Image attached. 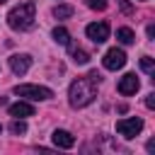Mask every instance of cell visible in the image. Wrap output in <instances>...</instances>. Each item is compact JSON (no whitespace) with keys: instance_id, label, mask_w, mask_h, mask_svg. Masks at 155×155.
I'll use <instances>...</instances> for the list:
<instances>
[{"instance_id":"15","label":"cell","mask_w":155,"mask_h":155,"mask_svg":"<svg viewBox=\"0 0 155 155\" xmlns=\"http://www.w3.org/2000/svg\"><path fill=\"white\" fill-rule=\"evenodd\" d=\"M10 133H15V136H24V133H27V124H24L22 119H15V121L10 124Z\"/></svg>"},{"instance_id":"9","label":"cell","mask_w":155,"mask_h":155,"mask_svg":"<svg viewBox=\"0 0 155 155\" xmlns=\"http://www.w3.org/2000/svg\"><path fill=\"white\" fill-rule=\"evenodd\" d=\"M10 116H15V119L34 116V107H31L29 102H17V104H10Z\"/></svg>"},{"instance_id":"10","label":"cell","mask_w":155,"mask_h":155,"mask_svg":"<svg viewBox=\"0 0 155 155\" xmlns=\"http://www.w3.org/2000/svg\"><path fill=\"white\" fill-rule=\"evenodd\" d=\"M53 145H58V148H73V145H75V138H73L68 131L56 128V131H53Z\"/></svg>"},{"instance_id":"11","label":"cell","mask_w":155,"mask_h":155,"mask_svg":"<svg viewBox=\"0 0 155 155\" xmlns=\"http://www.w3.org/2000/svg\"><path fill=\"white\" fill-rule=\"evenodd\" d=\"M51 34H53V41H56V44H61V46H68V44H70V34H68L65 27H56Z\"/></svg>"},{"instance_id":"2","label":"cell","mask_w":155,"mask_h":155,"mask_svg":"<svg viewBox=\"0 0 155 155\" xmlns=\"http://www.w3.org/2000/svg\"><path fill=\"white\" fill-rule=\"evenodd\" d=\"M34 19H36V5L34 2H19V5H15L7 12V24L12 29H17V31L31 29L34 27Z\"/></svg>"},{"instance_id":"20","label":"cell","mask_w":155,"mask_h":155,"mask_svg":"<svg viewBox=\"0 0 155 155\" xmlns=\"http://www.w3.org/2000/svg\"><path fill=\"white\" fill-rule=\"evenodd\" d=\"M5 104H7V99H5V97H0V107H5Z\"/></svg>"},{"instance_id":"8","label":"cell","mask_w":155,"mask_h":155,"mask_svg":"<svg viewBox=\"0 0 155 155\" xmlns=\"http://www.w3.org/2000/svg\"><path fill=\"white\" fill-rule=\"evenodd\" d=\"M138 87H140V82H138V78H136V73H126L121 80H119V92L121 94H136L138 92Z\"/></svg>"},{"instance_id":"18","label":"cell","mask_w":155,"mask_h":155,"mask_svg":"<svg viewBox=\"0 0 155 155\" xmlns=\"http://www.w3.org/2000/svg\"><path fill=\"white\" fill-rule=\"evenodd\" d=\"M145 107H148V109H155V94H153V92L145 97Z\"/></svg>"},{"instance_id":"12","label":"cell","mask_w":155,"mask_h":155,"mask_svg":"<svg viewBox=\"0 0 155 155\" xmlns=\"http://www.w3.org/2000/svg\"><path fill=\"white\" fill-rule=\"evenodd\" d=\"M116 39H119L121 44H133V41H136V34H133L128 27H119V29H116Z\"/></svg>"},{"instance_id":"6","label":"cell","mask_w":155,"mask_h":155,"mask_svg":"<svg viewBox=\"0 0 155 155\" xmlns=\"http://www.w3.org/2000/svg\"><path fill=\"white\" fill-rule=\"evenodd\" d=\"M102 63H104L107 70H119V68L126 65V53H124L121 48H109V51L104 53Z\"/></svg>"},{"instance_id":"7","label":"cell","mask_w":155,"mask_h":155,"mask_svg":"<svg viewBox=\"0 0 155 155\" xmlns=\"http://www.w3.org/2000/svg\"><path fill=\"white\" fill-rule=\"evenodd\" d=\"M29 65H31V56L29 53H15V56H10V68H12L15 75H24L29 70Z\"/></svg>"},{"instance_id":"13","label":"cell","mask_w":155,"mask_h":155,"mask_svg":"<svg viewBox=\"0 0 155 155\" xmlns=\"http://www.w3.org/2000/svg\"><path fill=\"white\" fill-rule=\"evenodd\" d=\"M53 17L56 19H68V17H73V7L70 5H56L53 7Z\"/></svg>"},{"instance_id":"22","label":"cell","mask_w":155,"mask_h":155,"mask_svg":"<svg viewBox=\"0 0 155 155\" xmlns=\"http://www.w3.org/2000/svg\"><path fill=\"white\" fill-rule=\"evenodd\" d=\"M0 131H2V126H0Z\"/></svg>"},{"instance_id":"21","label":"cell","mask_w":155,"mask_h":155,"mask_svg":"<svg viewBox=\"0 0 155 155\" xmlns=\"http://www.w3.org/2000/svg\"><path fill=\"white\" fill-rule=\"evenodd\" d=\"M2 2H7V0H0V5H2Z\"/></svg>"},{"instance_id":"1","label":"cell","mask_w":155,"mask_h":155,"mask_svg":"<svg viewBox=\"0 0 155 155\" xmlns=\"http://www.w3.org/2000/svg\"><path fill=\"white\" fill-rule=\"evenodd\" d=\"M97 85L99 82H94L90 75H85V78H78L73 85H70V104L75 107V109H80V107H87L94 97H97Z\"/></svg>"},{"instance_id":"4","label":"cell","mask_w":155,"mask_h":155,"mask_svg":"<svg viewBox=\"0 0 155 155\" xmlns=\"http://www.w3.org/2000/svg\"><path fill=\"white\" fill-rule=\"evenodd\" d=\"M116 131L124 136V138H136L140 131H143V121L138 116H131V119H119L116 121Z\"/></svg>"},{"instance_id":"5","label":"cell","mask_w":155,"mask_h":155,"mask_svg":"<svg viewBox=\"0 0 155 155\" xmlns=\"http://www.w3.org/2000/svg\"><path fill=\"white\" fill-rule=\"evenodd\" d=\"M85 34H87V39H92L94 44H104V41L109 39V24H107V22H92V24H87Z\"/></svg>"},{"instance_id":"16","label":"cell","mask_w":155,"mask_h":155,"mask_svg":"<svg viewBox=\"0 0 155 155\" xmlns=\"http://www.w3.org/2000/svg\"><path fill=\"white\" fill-rule=\"evenodd\" d=\"M140 68H143L145 73H155V61H153L150 56H143V58H140Z\"/></svg>"},{"instance_id":"19","label":"cell","mask_w":155,"mask_h":155,"mask_svg":"<svg viewBox=\"0 0 155 155\" xmlns=\"http://www.w3.org/2000/svg\"><path fill=\"white\" fill-rule=\"evenodd\" d=\"M121 10H124V12H126V15H131V10H133V7H131V5H128V2H126V0H124V2H121Z\"/></svg>"},{"instance_id":"14","label":"cell","mask_w":155,"mask_h":155,"mask_svg":"<svg viewBox=\"0 0 155 155\" xmlns=\"http://www.w3.org/2000/svg\"><path fill=\"white\" fill-rule=\"evenodd\" d=\"M70 51H73V61H75V63L85 65V63L90 61V53H87V51H82V48H75V46H70Z\"/></svg>"},{"instance_id":"17","label":"cell","mask_w":155,"mask_h":155,"mask_svg":"<svg viewBox=\"0 0 155 155\" xmlns=\"http://www.w3.org/2000/svg\"><path fill=\"white\" fill-rule=\"evenodd\" d=\"M87 7H92V10H107V0H87Z\"/></svg>"},{"instance_id":"3","label":"cell","mask_w":155,"mask_h":155,"mask_svg":"<svg viewBox=\"0 0 155 155\" xmlns=\"http://www.w3.org/2000/svg\"><path fill=\"white\" fill-rule=\"evenodd\" d=\"M15 94L17 97H27L31 102H44V99H51L53 97V90L41 87V85H17L15 87Z\"/></svg>"}]
</instances>
